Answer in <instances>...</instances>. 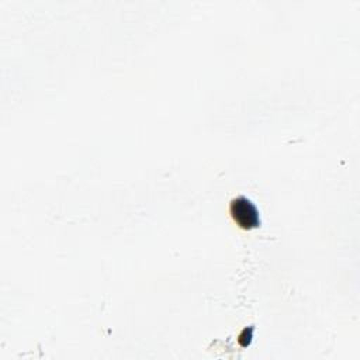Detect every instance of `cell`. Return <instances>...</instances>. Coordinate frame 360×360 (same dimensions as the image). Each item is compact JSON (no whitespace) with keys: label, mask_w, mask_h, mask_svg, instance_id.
Wrapping results in <instances>:
<instances>
[{"label":"cell","mask_w":360,"mask_h":360,"mask_svg":"<svg viewBox=\"0 0 360 360\" xmlns=\"http://www.w3.org/2000/svg\"><path fill=\"white\" fill-rule=\"evenodd\" d=\"M231 214L242 228H255L260 224L257 207L246 197L239 195L231 201Z\"/></svg>","instance_id":"cell-1"}]
</instances>
